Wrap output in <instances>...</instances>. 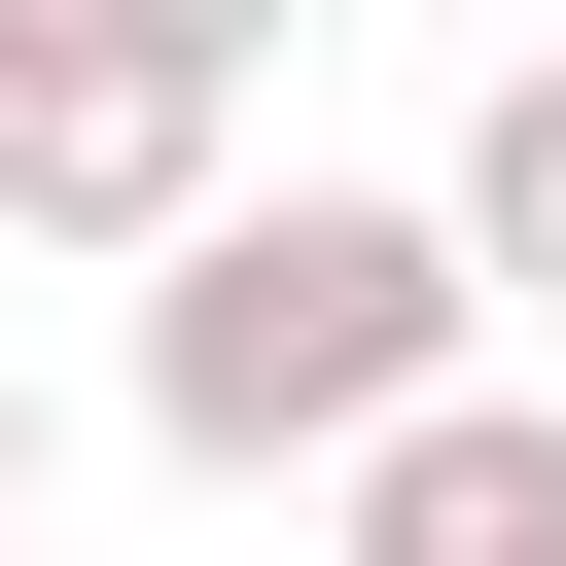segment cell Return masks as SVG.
<instances>
[{
	"label": "cell",
	"instance_id": "1",
	"mask_svg": "<svg viewBox=\"0 0 566 566\" xmlns=\"http://www.w3.org/2000/svg\"><path fill=\"white\" fill-rule=\"evenodd\" d=\"M424 318H460V248H424V212H248V248L142 318V389H177V460H318V424H389V389H424Z\"/></svg>",
	"mask_w": 566,
	"mask_h": 566
},
{
	"label": "cell",
	"instance_id": "2",
	"mask_svg": "<svg viewBox=\"0 0 566 566\" xmlns=\"http://www.w3.org/2000/svg\"><path fill=\"white\" fill-rule=\"evenodd\" d=\"M177 71H212L177 0H35L0 35V212H142L177 177Z\"/></svg>",
	"mask_w": 566,
	"mask_h": 566
},
{
	"label": "cell",
	"instance_id": "3",
	"mask_svg": "<svg viewBox=\"0 0 566 566\" xmlns=\"http://www.w3.org/2000/svg\"><path fill=\"white\" fill-rule=\"evenodd\" d=\"M389 566H566V424H389Z\"/></svg>",
	"mask_w": 566,
	"mask_h": 566
},
{
	"label": "cell",
	"instance_id": "4",
	"mask_svg": "<svg viewBox=\"0 0 566 566\" xmlns=\"http://www.w3.org/2000/svg\"><path fill=\"white\" fill-rule=\"evenodd\" d=\"M495 248H531V283H566V71H531V106H495Z\"/></svg>",
	"mask_w": 566,
	"mask_h": 566
},
{
	"label": "cell",
	"instance_id": "5",
	"mask_svg": "<svg viewBox=\"0 0 566 566\" xmlns=\"http://www.w3.org/2000/svg\"><path fill=\"white\" fill-rule=\"evenodd\" d=\"M0 460H35V424H0Z\"/></svg>",
	"mask_w": 566,
	"mask_h": 566
}]
</instances>
